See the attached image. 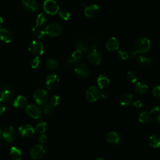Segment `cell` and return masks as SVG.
Wrapping results in <instances>:
<instances>
[{
	"label": "cell",
	"mask_w": 160,
	"mask_h": 160,
	"mask_svg": "<svg viewBox=\"0 0 160 160\" xmlns=\"http://www.w3.org/2000/svg\"><path fill=\"white\" fill-rule=\"evenodd\" d=\"M151 46L150 40L145 37L138 38L135 42L136 51L138 54H143L149 51Z\"/></svg>",
	"instance_id": "cell-1"
},
{
	"label": "cell",
	"mask_w": 160,
	"mask_h": 160,
	"mask_svg": "<svg viewBox=\"0 0 160 160\" xmlns=\"http://www.w3.org/2000/svg\"><path fill=\"white\" fill-rule=\"evenodd\" d=\"M60 98L58 95H54L49 100H48L44 105V112L46 115L51 114L59 103Z\"/></svg>",
	"instance_id": "cell-2"
},
{
	"label": "cell",
	"mask_w": 160,
	"mask_h": 160,
	"mask_svg": "<svg viewBox=\"0 0 160 160\" xmlns=\"http://www.w3.org/2000/svg\"><path fill=\"white\" fill-rule=\"evenodd\" d=\"M44 31L46 35L52 38H54L59 36L61 34L62 28L59 23L51 22L46 26Z\"/></svg>",
	"instance_id": "cell-3"
},
{
	"label": "cell",
	"mask_w": 160,
	"mask_h": 160,
	"mask_svg": "<svg viewBox=\"0 0 160 160\" xmlns=\"http://www.w3.org/2000/svg\"><path fill=\"white\" fill-rule=\"evenodd\" d=\"M34 101L39 105H44L48 101V95L44 89H37L32 94Z\"/></svg>",
	"instance_id": "cell-4"
},
{
	"label": "cell",
	"mask_w": 160,
	"mask_h": 160,
	"mask_svg": "<svg viewBox=\"0 0 160 160\" xmlns=\"http://www.w3.org/2000/svg\"><path fill=\"white\" fill-rule=\"evenodd\" d=\"M87 59L90 64L92 65H98L102 60V56L96 49H92L88 52Z\"/></svg>",
	"instance_id": "cell-5"
},
{
	"label": "cell",
	"mask_w": 160,
	"mask_h": 160,
	"mask_svg": "<svg viewBox=\"0 0 160 160\" xmlns=\"http://www.w3.org/2000/svg\"><path fill=\"white\" fill-rule=\"evenodd\" d=\"M28 51L32 54L38 56L42 55L44 52V46L42 43L37 41H32L28 44Z\"/></svg>",
	"instance_id": "cell-6"
},
{
	"label": "cell",
	"mask_w": 160,
	"mask_h": 160,
	"mask_svg": "<svg viewBox=\"0 0 160 160\" xmlns=\"http://www.w3.org/2000/svg\"><path fill=\"white\" fill-rule=\"evenodd\" d=\"M101 91L100 89L95 86H91L89 88L85 93V96L86 99L91 102L96 101L101 97Z\"/></svg>",
	"instance_id": "cell-7"
},
{
	"label": "cell",
	"mask_w": 160,
	"mask_h": 160,
	"mask_svg": "<svg viewBox=\"0 0 160 160\" xmlns=\"http://www.w3.org/2000/svg\"><path fill=\"white\" fill-rule=\"evenodd\" d=\"M43 9L48 14L52 16L59 11V7L54 0H46L43 4Z\"/></svg>",
	"instance_id": "cell-8"
},
{
	"label": "cell",
	"mask_w": 160,
	"mask_h": 160,
	"mask_svg": "<svg viewBox=\"0 0 160 160\" xmlns=\"http://www.w3.org/2000/svg\"><path fill=\"white\" fill-rule=\"evenodd\" d=\"M26 114L33 119L39 118L42 114V111L39 106L35 104H31L26 106Z\"/></svg>",
	"instance_id": "cell-9"
},
{
	"label": "cell",
	"mask_w": 160,
	"mask_h": 160,
	"mask_svg": "<svg viewBox=\"0 0 160 160\" xmlns=\"http://www.w3.org/2000/svg\"><path fill=\"white\" fill-rule=\"evenodd\" d=\"M46 152L44 146L41 144H36L33 146L29 151V154L32 159H39L42 158Z\"/></svg>",
	"instance_id": "cell-10"
},
{
	"label": "cell",
	"mask_w": 160,
	"mask_h": 160,
	"mask_svg": "<svg viewBox=\"0 0 160 160\" xmlns=\"http://www.w3.org/2000/svg\"><path fill=\"white\" fill-rule=\"evenodd\" d=\"M75 73L80 78H86L89 74V67L84 63L78 62L74 66Z\"/></svg>",
	"instance_id": "cell-11"
},
{
	"label": "cell",
	"mask_w": 160,
	"mask_h": 160,
	"mask_svg": "<svg viewBox=\"0 0 160 160\" xmlns=\"http://www.w3.org/2000/svg\"><path fill=\"white\" fill-rule=\"evenodd\" d=\"M100 12V8L97 4H90L86 6L84 10L85 16L89 18H96Z\"/></svg>",
	"instance_id": "cell-12"
},
{
	"label": "cell",
	"mask_w": 160,
	"mask_h": 160,
	"mask_svg": "<svg viewBox=\"0 0 160 160\" xmlns=\"http://www.w3.org/2000/svg\"><path fill=\"white\" fill-rule=\"evenodd\" d=\"M3 139L8 143L12 142L16 138V132L12 126H7L2 132Z\"/></svg>",
	"instance_id": "cell-13"
},
{
	"label": "cell",
	"mask_w": 160,
	"mask_h": 160,
	"mask_svg": "<svg viewBox=\"0 0 160 160\" xmlns=\"http://www.w3.org/2000/svg\"><path fill=\"white\" fill-rule=\"evenodd\" d=\"M21 5L24 10L29 12H33L38 9L37 0H22Z\"/></svg>",
	"instance_id": "cell-14"
},
{
	"label": "cell",
	"mask_w": 160,
	"mask_h": 160,
	"mask_svg": "<svg viewBox=\"0 0 160 160\" xmlns=\"http://www.w3.org/2000/svg\"><path fill=\"white\" fill-rule=\"evenodd\" d=\"M19 132L20 134L24 138H29L32 136L34 133V129L31 125L28 124H22L19 127Z\"/></svg>",
	"instance_id": "cell-15"
},
{
	"label": "cell",
	"mask_w": 160,
	"mask_h": 160,
	"mask_svg": "<svg viewBox=\"0 0 160 160\" xmlns=\"http://www.w3.org/2000/svg\"><path fill=\"white\" fill-rule=\"evenodd\" d=\"M12 93L8 86H4L0 92V101L4 103L9 102L12 99Z\"/></svg>",
	"instance_id": "cell-16"
},
{
	"label": "cell",
	"mask_w": 160,
	"mask_h": 160,
	"mask_svg": "<svg viewBox=\"0 0 160 160\" xmlns=\"http://www.w3.org/2000/svg\"><path fill=\"white\" fill-rule=\"evenodd\" d=\"M59 79L56 74H52L47 76L46 84L49 89H54L58 85Z\"/></svg>",
	"instance_id": "cell-17"
},
{
	"label": "cell",
	"mask_w": 160,
	"mask_h": 160,
	"mask_svg": "<svg viewBox=\"0 0 160 160\" xmlns=\"http://www.w3.org/2000/svg\"><path fill=\"white\" fill-rule=\"evenodd\" d=\"M28 99L27 98L22 95L18 96L14 101L13 106L15 108L18 109H22L27 106Z\"/></svg>",
	"instance_id": "cell-18"
},
{
	"label": "cell",
	"mask_w": 160,
	"mask_h": 160,
	"mask_svg": "<svg viewBox=\"0 0 160 160\" xmlns=\"http://www.w3.org/2000/svg\"><path fill=\"white\" fill-rule=\"evenodd\" d=\"M119 47V43L118 40L115 37L110 38L106 42V48L109 51L114 52L116 51Z\"/></svg>",
	"instance_id": "cell-19"
},
{
	"label": "cell",
	"mask_w": 160,
	"mask_h": 160,
	"mask_svg": "<svg viewBox=\"0 0 160 160\" xmlns=\"http://www.w3.org/2000/svg\"><path fill=\"white\" fill-rule=\"evenodd\" d=\"M120 136L115 131H110L106 135V141L110 144H116L120 141Z\"/></svg>",
	"instance_id": "cell-20"
},
{
	"label": "cell",
	"mask_w": 160,
	"mask_h": 160,
	"mask_svg": "<svg viewBox=\"0 0 160 160\" xmlns=\"http://www.w3.org/2000/svg\"><path fill=\"white\" fill-rule=\"evenodd\" d=\"M13 38L12 32L5 28L0 29V39L6 43H9L11 42Z\"/></svg>",
	"instance_id": "cell-21"
},
{
	"label": "cell",
	"mask_w": 160,
	"mask_h": 160,
	"mask_svg": "<svg viewBox=\"0 0 160 160\" xmlns=\"http://www.w3.org/2000/svg\"><path fill=\"white\" fill-rule=\"evenodd\" d=\"M82 57H83L82 51L79 49H76L72 53L71 57L67 59V62L68 63L78 62L82 59Z\"/></svg>",
	"instance_id": "cell-22"
},
{
	"label": "cell",
	"mask_w": 160,
	"mask_h": 160,
	"mask_svg": "<svg viewBox=\"0 0 160 160\" xmlns=\"http://www.w3.org/2000/svg\"><path fill=\"white\" fill-rule=\"evenodd\" d=\"M153 115L151 112L143 111L139 116V121L142 124H148L152 120Z\"/></svg>",
	"instance_id": "cell-23"
},
{
	"label": "cell",
	"mask_w": 160,
	"mask_h": 160,
	"mask_svg": "<svg viewBox=\"0 0 160 160\" xmlns=\"http://www.w3.org/2000/svg\"><path fill=\"white\" fill-rule=\"evenodd\" d=\"M133 100V96L131 93L126 92L122 94L119 98V102L122 106L130 104Z\"/></svg>",
	"instance_id": "cell-24"
},
{
	"label": "cell",
	"mask_w": 160,
	"mask_h": 160,
	"mask_svg": "<svg viewBox=\"0 0 160 160\" xmlns=\"http://www.w3.org/2000/svg\"><path fill=\"white\" fill-rule=\"evenodd\" d=\"M148 144L154 148H160V135L156 134L151 136Z\"/></svg>",
	"instance_id": "cell-25"
},
{
	"label": "cell",
	"mask_w": 160,
	"mask_h": 160,
	"mask_svg": "<svg viewBox=\"0 0 160 160\" xmlns=\"http://www.w3.org/2000/svg\"><path fill=\"white\" fill-rule=\"evenodd\" d=\"M47 18L44 13H39L36 19V26L34 27L35 29L37 28H42L46 24Z\"/></svg>",
	"instance_id": "cell-26"
},
{
	"label": "cell",
	"mask_w": 160,
	"mask_h": 160,
	"mask_svg": "<svg viewBox=\"0 0 160 160\" xmlns=\"http://www.w3.org/2000/svg\"><path fill=\"white\" fill-rule=\"evenodd\" d=\"M136 60H137V62L139 64H141L143 66H146V67L150 66L152 64V59L151 58H149V57H147L144 55L138 56L136 58Z\"/></svg>",
	"instance_id": "cell-27"
},
{
	"label": "cell",
	"mask_w": 160,
	"mask_h": 160,
	"mask_svg": "<svg viewBox=\"0 0 160 160\" xmlns=\"http://www.w3.org/2000/svg\"><path fill=\"white\" fill-rule=\"evenodd\" d=\"M148 89V85L142 82H138L134 86V91L139 94H144L146 93Z\"/></svg>",
	"instance_id": "cell-28"
},
{
	"label": "cell",
	"mask_w": 160,
	"mask_h": 160,
	"mask_svg": "<svg viewBox=\"0 0 160 160\" xmlns=\"http://www.w3.org/2000/svg\"><path fill=\"white\" fill-rule=\"evenodd\" d=\"M110 82L109 78L104 75H100L97 79V83L101 89L106 88Z\"/></svg>",
	"instance_id": "cell-29"
},
{
	"label": "cell",
	"mask_w": 160,
	"mask_h": 160,
	"mask_svg": "<svg viewBox=\"0 0 160 160\" xmlns=\"http://www.w3.org/2000/svg\"><path fill=\"white\" fill-rule=\"evenodd\" d=\"M10 156L13 160H20L22 156L21 151L15 146L10 149Z\"/></svg>",
	"instance_id": "cell-30"
},
{
	"label": "cell",
	"mask_w": 160,
	"mask_h": 160,
	"mask_svg": "<svg viewBox=\"0 0 160 160\" xmlns=\"http://www.w3.org/2000/svg\"><path fill=\"white\" fill-rule=\"evenodd\" d=\"M75 46L77 48V49H79L82 51H89L90 48L88 42H86L81 40L78 41L75 44Z\"/></svg>",
	"instance_id": "cell-31"
},
{
	"label": "cell",
	"mask_w": 160,
	"mask_h": 160,
	"mask_svg": "<svg viewBox=\"0 0 160 160\" xmlns=\"http://www.w3.org/2000/svg\"><path fill=\"white\" fill-rule=\"evenodd\" d=\"M58 61L57 59L51 58L46 61V66L50 70H55L58 67Z\"/></svg>",
	"instance_id": "cell-32"
},
{
	"label": "cell",
	"mask_w": 160,
	"mask_h": 160,
	"mask_svg": "<svg viewBox=\"0 0 160 160\" xmlns=\"http://www.w3.org/2000/svg\"><path fill=\"white\" fill-rule=\"evenodd\" d=\"M127 79L131 83H134L138 79V74L134 71H129L127 74Z\"/></svg>",
	"instance_id": "cell-33"
},
{
	"label": "cell",
	"mask_w": 160,
	"mask_h": 160,
	"mask_svg": "<svg viewBox=\"0 0 160 160\" xmlns=\"http://www.w3.org/2000/svg\"><path fill=\"white\" fill-rule=\"evenodd\" d=\"M46 122L40 121L36 126V131L40 134H42L43 132H44L46 131Z\"/></svg>",
	"instance_id": "cell-34"
},
{
	"label": "cell",
	"mask_w": 160,
	"mask_h": 160,
	"mask_svg": "<svg viewBox=\"0 0 160 160\" xmlns=\"http://www.w3.org/2000/svg\"><path fill=\"white\" fill-rule=\"evenodd\" d=\"M41 65V59L38 56L34 58L31 62V66L32 69H37Z\"/></svg>",
	"instance_id": "cell-35"
},
{
	"label": "cell",
	"mask_w": 160,
	"mask_h": 160,
	"mask_svg": "<svg viewBox=\"0 0 160 160\" xmlns=\"http://www.w3.org/2000/svg\"><path fill=\"white\" fill-rule=\"evenodd\" d=\"M59 15L60 18L64 21H68L69 19L70 16H71L70 12L68 11L65 10V9L61 10L59 12Z\"/></svg>",
	"instance_id": "cell-36"
},
{
	"label": "cell",
	"mask_w": 160,
	"mask_h": 160,
	"mask_svg": "<svg viewBox=\"0 0 160 160\" xmlns=\"http://www.w3.org/2000/svg\"><path fill=\"white\" fill-rule=\"evenodd\" d=\"M45 34H46L45 31L42 29H37L35 31V32H34V36L38 39H42L44 37Z\"/></svg>",
	"instance_id": "cell-37"
},
{
	"label": "cell",
	"mask_w": 160,
	"mask_h": 160,
	"mask_svg": "<svg viewBox=\"0 0 160 160\" xmlns=\"http://www.w3.org/2000/svg\"><path fill=\"white\" fill-rule=\"evenodd\" d=\"M118 57L122 60H126L128 58L129 54L128 53L124 50H119L118 51Z\"/></svg>",
	"instance_id": "cell-38"
},
{
	"label": "cell",
	"mask_w": 160,
	"mask_h": 160,
	"mask_svg": "<svg viewBox=\"0 0 160 160\" xmlns=\"http://www.w3.org/2000/svg\"><path fill=\"white\" fill-rule=\"evenodd\" d=\"M152 94L156 98H160V85L154 87L152 89Z\"/></svg>",
	"instance_id": "cell-39"
},
{
	"label": "cell",
	"mask_w": 160,
	"mask_h": 160,
	"mask_svg": "<svg viewBox=\"0 0 160 160\" xmlns=\"http://www.w3.org/2000/svg\"><path fill=\"white\" fill-rule=\"evenodd\" d=\"M39 142L42 144H45L48 141V138L45 134H42L39 138Z\"/></svg>",
	"instance_id": "cell-40"
},
{
	"label": "cell",
	"mask_w": 160,
	"mask_h": 160,
	"mask_svg": "<svg viewBox=\"0 0 160 160\" xmlns=\"http://www.w3.org/2000/svg\"><path fill=\"white\" fill-rule=\"evenodd\" d=\"M150 112L152 114V115H153V114L156 115L157 114H158L159 112H160V108H159V106H154V107L151 109V110Z\"/></svg>",
	"instance_id": "cell-41"
},
{
	"label": "cell",
	"mask_w": 160,
	"mask_h": 160,
	"mask_svg": "<svg viewBox=\"0 0 160 160\" xmlns=\"http://www.w3.org/2000/svg\"><path fill=\"white\" fill-rule=\"evenodd\" d=\"M132 105L136 108H141L142 106V104L140 100H136L132 102Z\"/></svg>",
	"instance_id": "cell-42"
},
{
	"label": "cell",
	"mask_w": 160,
	"mask_h": 160,
	"mask_svg": "<svg viewBox=\"0 0 160 160\" xmlns=\"http://www.w3.org/2000/svg\"><path fill=\"white\" fill-rule=\"evenodd\" d=\"M138 52L136 51H131L129 54V56H130L131 58H136L138 56Z\"/></svg>",
	"instance_id": "cell-43"
},
{
	"label": "cell",
	"mask_w": 160,
	"mask_h": 160,
	"mask_svg": "<svg viewBox=\"0 0 160 160\" xmlns=\"http://www.w3.org/2000/svg\"><path fill=\"white\" fill-rule=\"evenodd\" d=\"M6 111V108L5 106H4L3 104H2L1 102H0V116H2L4 112Z\"/></svg>",
	"instance_id": "cell-44"
},
{
	"label": "cell",
	"mask_w": 160,
	"mask_h": 160,
	"mask_svg": "<svg viewBox=\"0 0 160 160\" xmlns=\"http://www.w3.org/2000/svg\"><path fill=\"white\" fill-rule=\"evenodd\" d=\"M101 97L103 99H108L109 97V94L108 92L104 91V92L101 93Z\"/></svg>",
	"instance_id": "cell-45"
},
{
	"label": "cell",
	"mask_w": 160,
	"mask_h": 160,
	"mask_svg": "<svg viewBox=\"0 0 160 160\" xmlns=\"http://www.w3.org/2000/svg\"><path fill=\"white\" fill-rule=\"evenodd\" d=\"M156 116V121L158 123L160 124V112L157 114Z\"/></svg>",
	"instance_id": "cell-46"
},
{
	"label": "cell",
	"mask_w": 160,
	"mask_h": 160,
	"mask_svg": "<svg viewBox=\"0 0 160 160\" xmlns=\"http://www.w3.org/2000/svg\"><path fill=\"white\" fill-rule=\"evenodd\" d=\"M2 24H3V18L1 16H0V28L2 25Z\"/></svg>",
	"instance_id": "cell-47"
},
{
	"label": "cell",
	"mask_w": 160,
	"mask_h": 160,
	"mask_svg": "<svg viewBox=\"0 0 160 160\" xmlns=\"http://www.w3.org/2000/svg\"><path fill=\"white\" fill-rule=\"evenodd\" d=\"M95 160H106V159L104 158H98Z\"/></svg>",
	"instance_id": "cell-48"
},
{
	"label": "cell",
	"mask_w": 160,
	"mask_h": 160,
	"mask_svg": "<svg viewBox=\"0 0 160 160\" xmlns=\"http://www.w3.org/2000/svg\"><path fill=\"white\" fill-rule=\"evenodd\" d=\"M2 136V131H1V129H0V140H1V137Z\"/></svg>",
	"instance_id": "cell-49"
},
{
	"label": "cell",
	"mask_w": 160,
	"mask_h": 160,
	"mask_svg": "<svg viewBox=\"0 0 160 160\" xmlns=\"http://www.w3.org/2000/svg\"><path fill=\"white\" fill-rule=\"evenodd\" d=\"M0 88H1V83H0Z\"/></svg>",
	"instance_id": "cell-50"
}]
</instances>
